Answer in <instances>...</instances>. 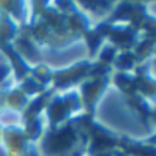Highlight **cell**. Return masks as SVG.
Returning <instances> with one entry per match:
<instances>
[{"mask_svg": "<svg viewBox=\"0 0 156 156\" xmlns=\"http://www.w3.org/2000/svg\"><path fill=\"white\" fill-rule=\"evenodd\" d=\"M71 134L70 130H66V132H62L59 134H56L54 138H52V148L54 149H62L65 147H67L71 141Z\"/></svg>", "mask_w": 156, "mask_h": 156, "instance_id": "cell-1", "label": "cell"}]
</instances>
